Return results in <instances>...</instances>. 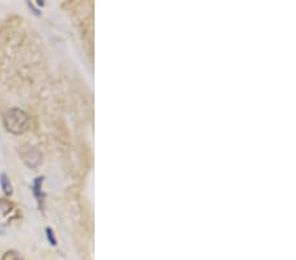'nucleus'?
<instances>
[{"mask_svg":"<svg viewBox=\"0 0 296 260\" xmlns=\"http://www.w3.org/2000/svg\"><path fill=\"white\" fill-rule=\"evenodd\" d=\"M46 237H48V241L50 245L53 246L57 245V239H55L54 233H53V230H51L50 227H46Z\"/></svg>","mask_w":296,"mask_h":260,"instance_id":"423d86ee","label":"nucleus"},{"mask_svg":"<svg viewBox=\"0 0 296 260\" xmlns=\"http://www.w3.org/2000/svg\"><path fill=\"white\" fill-rule=\"evenodd\" d=\"M42 181H44V177L40 176V177H36L34 179V183H33V193L36 196V198L38 200V202H41L42 200Z\"/></svg>","mask_w":296,"mask_h":260,"instance_id":"20e7f679","label":"nucleus"},{"mask_svg":"<svg viewBox=\"0 0 296 260\" xmlns=\"http://www.w3.org/2000/svg\"><path fill=\"white\" fill-rule=\"evenodd\" d=\"M3 122L4 128L7 129V132L18 136V134H22L28 129L29 117H28L25 110L20 109V108H11V109L4 113Z\"/></svg>","mask_w":296,"mask_h":260,"instance_id":"f257e3e1","label":"nucleus"},{"mask_svg":"<svg viewBox=\"0 0 296 260\" xmlns=\"http://www.w3.org/2000/svg\"><path fill=\"white\" fill-rule=\"evenodd\" d=\"M37 4H38V5H44V1H42V0H38V1H37Z\"/></svg>","mask_w":296,"mask_h":260,"instance_id":"0eeeda50","label":"nucleus"},{"mask_svg":"<svg viewBox=\"0 0 296 260\" xmlns=\"http://www.w3.org/2000/svg\"><path fill=\"white\" fill-rule=\"evenodd\" d=\"M1 260H24V259H22V257L17 253V251L11 250V251H7V253L4 254Z\"/></svg>","mask_w":296,"mask_h":260,"instance_id":"39448f33","label":"nucleus"},{"mask_svg":"<svg viewBox=\"0 0 296 260\" xmlns=\"http://www.w3.org/2000/svg\"><path fill=\"white\" fill-rule=\"evenodd\" d=\"M1 231H3V230H1V229H0V234H1Z\"/></svg>","mask_w":296,"mask_h":260,"instance_id":"6e6552de","label":"nucleus"},{"mask_svg":"<svg viewBox=\"0 0 296 260\" xmlns=\"http://www.w3.org/2000/svg\"><path fill=\"white\" fill-rule=\"evenodd\" d=\"M0 187H1L3 192L7 194V196H11V194L13 193V188H12L11 180H9V177H8L4 173L0 175Z\"/></svg>","mask_w":296,"mask_h":260,"instance_id":"7ed1b4c3","label":"nucleus"},{"mask_svg":"<svg viewBox=\"0 0 296 260\" xmlns=\"http://www.w3.org/2000/svg\"><path fill=\"white\" fill-rule=\"evenodd\" d=\"M18 153H20L22 162L30 169H36L37 166L41 163V161H42V155L38 151V149H36L34 146H30V145H24Z\"/></svg>","mask_w":296,"mask_h":260,"instance_id":"f03ea898","label":"nucleus"}]
</instances>
